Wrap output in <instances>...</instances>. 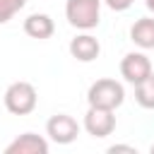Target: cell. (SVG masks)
<instances>
[{"mask_svg": "<svg viewBox=\"0 0 154 154\" xmlns=\"http://www.w3.org/2000/svg\"><path fill=\"white\" fill-rule=\"evenodd\" d=\"M99 53H101V46L91 34H79L70 41V55L79 63H91L99 58Z\"/></svg>", "mask_w": 154, "mask_h": 154, "instance_id": "cell-8", "label": "cell"}, {"mask_svg": "<svg viewBox=\"0 0 154 154\" xmlns=\"http://www.w3.org/2000/svg\"><path fill=\"white\" fill-rule=\"evenodd\" d=\"M106 5L111 10H116V12H123V10H128L132 5V0H106Z\"/></svg>", "mask_w": 154, "mask_h": 154, "instance_id": "cell-13", "label": "cell"}, {"mask_svg": "<svg viewBox=\"0 0 154 154\" xmlns=\"http://www.w3.org/2000/svg\"><path fill=\"white\" fill-rule=\"evenodd\" d=\"M36 101H38V94L34 89L31 82H12L7 89H5V108L14 116H26L36 108Z\"/></svg>", "mask_w": 154, "mask_h": 154, "instance_id": "cell-2", "label": "cell"}, {"mask_svg": "<svg viewBox=\"0 0 154 154\" xmlns=\"http://www.w3.org/2000/svg\"><path fill=\"white\" fill-rule=\"evenodd\" d=\"M130 38L135 46L149 51L154 48V17H142L130 26Z\"/></svg>", "mask_w": 154, "mask_h": 154, "instance_id": "cell-10", "label": "cell"}, {"mask_svg": "<svg viewBox=\"0 0 154 154\" xmlns=\"http://www.w3.org/2000/svg\"><path fill=\"white\" fill-rule=\"evenodd\" d=\"M108 152H130V154H135V147H128V144H113V147H108Z\"/></svg>", "mask_w": 154, "mask_h": 154, "instance_id": "cell-14", "label": "cell"}, {"mask_svg": "<svg viewBox=\"0 0 154 154\" xmlns=\"http://www.w3.org/2000/svg\"><path fill=\"white\" fill-rule=\"evenodd\" d=\"M24 31H26V36L43 41V38H51V36H53L55 24H53V19H51L48 14L34 12V14H29V17L24 19Z\"/></svg>", "mask_w": 154, "mask_h": 154, "instance_id": "cell-9", "label": "cell"}, {"mask_svg": "<svg viewBox=\"0 0 154 154\" xmlns=\"http://www.w3.org/2000/svg\"><path fill=\"white\" fill-rule=\"evenodd\" d=\"M144 5H147V10H152V12H154V0H144Z\"/></svg>", "mask_w": 154, "mask_h": 154, "instance_id": "cell-15", "label": "cell"}, {"mask_svg": "<svg viewBox=\"0 0 154 154\" xmlns=\"http://www.w3.org/2000/svg\"><path fill=\"white\" fill-rule=\"evenodd\" d=\"M87 101H89V106H99V108H111V111H116V108L125 101V89H123L120 82L103 77V79H96V82L89 87Z\"/></svg>", "mask_w": 154, "mask_h": 154, "instance_id": "cell-1", "label": "cell"}, {"mask_svg": "<svg viewBox=\"0 0 154 154\" xmlns=\"http://www.w3.org/2000/svg\"><path fill=\"white\" fill-rule=\"evenodd\" d=\"M149 152H152V154H154V144H152V147H149Z\"/></svg>", "mask_w": 154, "mask_h": 154, "instance_id": "cell-16", "label": "cell"}, {"mask_svg": "<svg viewBox=\"0 0 154 154\" xmlns=\"http://www.w3.org/2000/svg\"><path fill=\"white\" fill-rule=\"evenodd\" d=\"M120 75H123L125 82L137 84V82H142L144 77L152 75V60L144 53H137V51L125 53V58L120 60Z\"/></svg>", "mask_w": 154, "mask_h": 154, "instance_id": "cell-6", "label": "cell"}, {"mask_svg": "<svg viewBox=\"0 0 154 154\" xmlns=\"http://www.w3.org/2000/svg\"><path fill=\"white\" fill-rule=\"evenodd\" d=\"M46 135L58 144H70L79 135V123L67 113H55L46 123Z\"/></svg>", "mask_w": 154, "mask_h": 154, "instance_id": "cell-4", "label": "cell"}, {"mask_svg": "<svg viewBox=\"0 0 154 154\" xmlns=\"http://www.w3.org/2000/svg\"><path fill=\"white\" fill-rule=\"evenodd\" d=\"M48 142L36 132H24L5 147V154H46Z\"/></svg>", "mask_w": 154, "mask_h": 154, "instance_id": "cell-7", "label": "cell"}, {"mask_svg": "<svg viewBox=\"0 0 154 154\" xmlns=\"http://www.w3.org/2000/svg\"><path fill=\"white\" fill-rule=\"evenodd\" d=\"M24 5H26V0H0V24L10 22Z\"/></svg>", "mask_w": 154, "mask_h": 154, "instance_id": "cell-12", "label": "cell"}, {"mask_svg": "<svg viewBox=\"0 0 154 154\" xmlns=\"http://www.w3.org/2000/svg\"><path fill=\"white\" fill-rule=\"evenodd\" d=\"M84 130L91 137H108L116 130V116L111 108H99V106H89L87 116H84Z\"/></svg>", "mask_w": 154, "mask_h": 154, "instance_id": "cell-5", "label": "cell"}, {"mask_svg": "<svg viewBox=\"0 0 154 154\" xmlns=\"http://www.w3.org/2000/svg\"><path fill=\"white\" fill-rule=\"evenodd\" d=\"M135 99L142 108H154V72L135 84Z\"/></svg>", "mask_w": 154, "mask_h": 154, "instance_id": "cell-11", "label": "cell"}, {"mask_svg": "<svg viewBox=\"0 0 154 154\" xmlns=\"http://www.w3.org/2000/svg\"><path fill=\"white\" fill-rule=\"evenodd\" d=\"M65 17L75 29H94L101 17V0H67Z\"/></svg>", "mask_w": 154, "mask_h": 154, "instance_id": "cell-3", "label": "cell"}]
</instances>
